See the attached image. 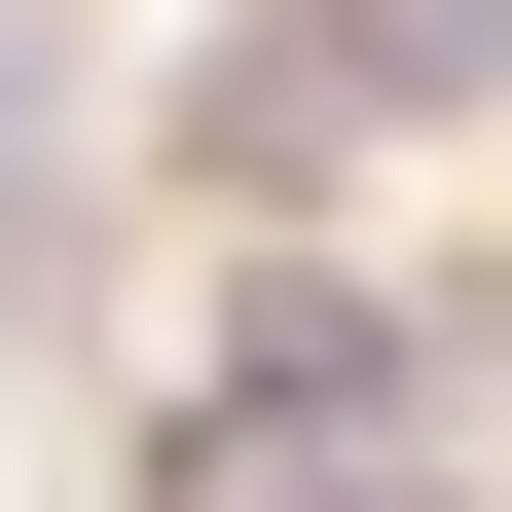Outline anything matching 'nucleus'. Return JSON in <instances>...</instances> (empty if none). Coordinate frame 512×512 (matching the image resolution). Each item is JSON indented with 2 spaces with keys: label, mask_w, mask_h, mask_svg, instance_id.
I'll return each instance as SVG.
<instances>
[{
  "label": "nucleus",
  "mask_w": 512,
  "mask_h": 512,
  "mask_svg": "<svg viewBox=\"0 0 512 512\" xmlns=\"http://www.w3.org/2000/svg\"><path fill=\"white\" fill-rule=\"evenodd\" d=\"M330 147H366V110H330V37H293V0H256L220 74H183V183H220V220H293V183H330Z\"/></svg>",
  "instance_id": "f257e3e1"
},
{
  "label": "nucleus",
  "mask_w": 512,
  "mask_h": 512,
  "mask_svg": "<svg viewBox=\"0 0 512 512\" xmlns=\"http://www.w3.org/2000/svg\"><path fill=\"white\" fill-rule=\"evenodd\" d=\"M293 37H330V110H476L512 74V0H293Z\"/></svg>",
  "instance_id": "f03ea898"
}]
</instances>
